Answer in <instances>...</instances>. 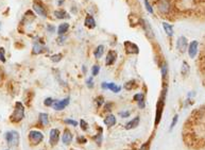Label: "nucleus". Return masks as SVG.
Here are the masks:
<instances>
[{"instance_id":"nucleus-29","label":"nucleus","mask_w":205,"mask_h":150,"mask_svg":"<svg viewBox=\"0 0 205 150\" xmlns=\"http://www.w3.org/2000/svg\"><path fill=\"white\" fill-rule=\"evenodd\" d=\"M189 72V65L187 64V62L184 61L183 62V65H182V69H181V74L183 76H187Z\"/></svg>"},{"instance_id":"nucleus-9","label":"nucleus","mask_w":205,"mask_h":150,"mask_svg":"<svg viewBox=\"0 0 205 150\" xmlns=\"http://www.w3.org/2000/svg\"><path fill=\"white\" fill-rule=\"evenodd\" d=\"M69 101H70V98L69 97H66L62 100H54L52 108L56 111H62L69 104Z\"/></svg>"},{"instance_id":"nucleus-22","label":"nucleus","mask_w":205,"mask_h":150,"mask_svg":"<svg viewBox=\"0 0 205 150\" xmlns=\"http://www.w3.org/2000/svg\"><path fill=\"white\" fill-rule=\"evenodd\" d=\"M104 50H105L104 46H103V45H98L97 47H96L95 51H94L95 58L97 59V60H99V59L102 58V56L104 54Z\"/></svg>"},{"instance_id":"nucleus-27","label":"nucleus","mask_w":205,"mask_h":150,"mask_svg":"<svg viewBox=\"0 0 205 150\" xmlns=\"http://www.w3.org/2000/svg\"><path fill=\"white\" fill-rule=\"evenodd\" d=\"M107 87H108V90H112L113 93H119L121 90V86H119V85L115 83H108Z\"/></svg>"},{"instance_id":"nucleus-15","label":"nucleus","mask_w":205,"mask_h":150,"mask_svg":"<svg viewBox=\"0 0 205 150\" xmlns=\"http://www.w3.org/2000/svg\"><path fill=\"white\" fill-rule=\"evenodd\" d=\"M45 50H46V48H45V46H44V43L35 42L34 44H33V47H32V53L33 54H41Z\"/></svg>"},{"instance_id":"nucleus-11","label":"nucleus","mask_w":205,"mask_h":150,"mask_svg":"<svg viewBox=\"0 0 205 150\" xmlns=\"http://www.w3.org/2000/svg\"><path fill=\"white\" fill-rule=\"evenodd\" d=\"M188 47V41L185 36H180L176 41V48L180 51L181 53H184L186 50H187Z\"/></svg>"},{"instance_id":"nucleus-16","label":"nucleus","mask_w":205,"mask_h":150,"mask_svg":"<svg viewBox=\"0 0 205 150\" xmlns=\"http://www.w3.org/2000/svg\"><path fill=\"white\" fill-rule=\"evenodd\" d=\"M53 15L56 19H68V18H70V15L65 11V10H62V9L55 10V11L53 12Z\"/></svg>"},{"instance_id":"nucleus-5","label":"nucleus","mask_w":205,"mask_h":150,"mask_svg":"<svg viewBox=\"0 0 205 150\" xmlns=\"http://www.w3.org/2000/svg\"><path fill=\"white\" fill-rule=\"evenodd\" d=\"M138 22H139V25H141V27L142 28V30H144L147 37L149 38V40L154 38V32H153V29H152L151 25H150L149 20L144 19V18H138Z\"/></svg>"},{"instance_id":"nucleus-46","label":"nucleus","mask_w":205,"mask_h":150,"mask_svg":"<svg viewBox=\"0 0 205 150\" xmlns=\"http://www.w3.org/2000/svg\"><path fill=\"white\" fill-rule=\"evenodd\" d=\"M107 82H103L102 84H101V89L102 90H108V87H107Z\"/></svg>"},{"instance_id":"nucleus-37","label":"nucleus","mask_w":205,"mask_h":150,"mask_svg":"<svg viewBox=\"0 0 205 150\" xmlns=\"http://www.w3.org/2000/svg\"><path fill=\"white\" fill-rule=\"evenodd\" d=\"M80 126H81V129H82L83 131H87V129H88V123H87L84 119H81V120H80Z\"/></svg>"},{"instance_id":"nucleus-3","label":"nucleus","mask_w":205,"mask_h":150,"mask_svg":"<svg viewBox=\"0 0 205 150\" xmlns=\"http://www.w3.org/2000/svg\"><path fill=\"white\" fill-rule=\"evenodd\" d=\"M24 117H25V108L21 102L17 101L15 103L14 112L11 115V120L13 123H19V121L24 119Z\"/></svg>"},{"instance_id":"nucleus-4","label":"nucleus","mask_w":205,"mask_h":150,"mask_svg":"<svg viewBox=\"0 0 205 150\" xmlns=\"http://www.w3.org/2000/svg\"><path fill=\"white\" fill-rule=\"evenodd\" d=\"M4 138H6L7 143L10 147H16L19 144V133L15 130L7 131L4 134Z\"/></svg>"},{"instance_id":"nucleus-32","label":"nucleus","mask_w":205,"mask_h":150,"mask_svg":"<svg viewBox=\"0 0 205 150\" xmlns=\"http://www.w3.org/2000/svg\"><path fill=\"white\" fill-rule=\"evenodd\" d=\"M0 61L2 63H6L7 59H6V49L3 47H0Z\"/></svg>"},{"instance_id":"nucleus-28","label":"nucleus","mask_w":205,"mask_h":150,"mask_svg":"<svg viewBox=\"0 0 205 150\" xmlns=\"http://www.w3.org/2000/svg\"><path fill=\"white\" fill-rule=\"evenodd\" d=\"M144 1V4H145V7H146L147 12L150 13V14H154V10H153V7L152 4L150 3L149 0H142Z\"/></svg>"},{"instance_id":"nucleus-26","label":"nucleus","mask_w":205,"mask_h":150,"mask_svg":"<svg viewBox=\"0 0 205 150\" xmlns=\"http://www.w3.org/2000/svg\"><path fill=\"white\" fill-rule=\"evenodd\" d=\"M137 87V84H136V81L135 80H131V81H128L126 84H124V89L126 90H132L134 89Z\"/></svg>"},{"instance_id":"nucleus-31","label":"nucleus","mask_w":205,"mask_h":150,"mask_svg":"<svg viewBox=\"0 0 205 150\" xmlns=\"http://www.w3.org/2000/svg\"><path fill=\"white\" fill-rule=\"evenodd\" d=\"M95 101H96V103H97V107H98V108H100L101 105L104 104V103H105V102H104V101H105V100H104V97H103V96H98V97H96Z\"/></svg>"},{"instance_id":"nucleus-19","label":"nucleus","mask_w":205,"mask_h":150,"mask_svg":"<svg viewBox=\"0 0 205 150\" xmlns=\"http://www.w3.org/2000/svg\"><path fill=\"white\" fill-rule=\"evenodd\" d=\"M133 99L138 103V108L144 109L145 108V95L142 93H137L134 95Z\"/></svg>"},{"instance_id":"nucleus-10","label":"nucleus","mask_w":205,"mask_h":150,"mask_svg":"<svg viewBox=\"0 0 205 150\" xmlns=\"http://www.w3.org/2000/svg\"><path fill=\"white\" fill-rule=\"evenodd\" d=\"M198 49H199V43L198 41H193L187 47V52L190 59H194L198 54Z\"/></svg>"},{"instance_id":"nucleus-36","label":"nucleus","mask_w":205,"mask_h":150,"mask_svg":"<svg viewBox=\"0 0 205 150\" xmlns=\"http://www.w3.org/2000/svg\"><path fill=\"white\" fill-rule=\"evenodd\" d=\"M53 102H54V100L52 99V98L48 97V98H46V99H45V101H44V104H45L46 107H52Z\"/></svg>"},{"instance_id":"nucleus-24","label":"nucleus","mask_w":205,"mask_h":150,"mask_svg":"<svg viewBox=\"0 0 205 150\" xmlns=\"http://www.w3.org/2000/svg\"><path fill=\"white\" fill-rule=\"evenodd\" d=\"M38 119H40V123L41 126H48L49 125V116L47 113H41L40 116H38Z\"/></svg>"},{"instance_id":"nucleus-43","label":"nucleus","mask_w":205,"mask_h":150,"mask_svg":"<svg viewBox=\"0 0 205 150\" xmlns=\"http://www.w3.org/2000/svg\"><path fill=\"white\" fill-rule=\"evenodd\" d=\"M130 114H131V112H130V111H123V112H120V113H119V115H120L122 118H126V117H129Z\"/></svg>"},{"instance_id":"nucleus-42","label":"nucleus","mask_w":205,"mask_h":150,"mask_svg":"<svg viewBox=\"0 0 205 150\" xmlns=\"http://www.w3.org/2000/svg\"><path fill=\"white\" fill-rule=\"evenodd\" d=\"M46 29H47L48 33H54V31H55V27H54L53 25H47Z\"/></svg>"},{"instance_id":"nucleus-8","label":"nucleus","mask_w":205,"mask_h":150,"mask_svg":"<svg viewBox=\"0 0 205 150\" xmlns=\"http://www.w3.org/2000/svg\"><path fill=\"white\" fill-rule=\"evenodd\" d=\"M124 50L128 54H138L139 53V47L133 42H130V41H126L123 43Z\"/></svg>"},{"instance_id":"nucleus-6","label":"nucleus","mask_w":205,"mask_h":150,"mask_svg":"<svg viewBox=\"0 0 205 150\" xmlns=\"http://www.w3.org/2000/svg\"><path fill=\"white\" fill-rule=\"evenodd\" d=\"M32 9L33 11L36 15L38 16L43 17V18H47L48 17V12H47V9L45 7L43 3L41 1H34L32 4Z\"/></svg>"},{"instance_id":"nucleus-35","label":"nucleus","mask_w":205,"mask_h":150,"mask_svg":"<svg viewBox=\"0 0 205 150\" xmlns=\"http://www.w3.org/2000/svg\"><path fill=\"white\" fill-rule=\"evenodd\" d=\"M112 109H113V103L112 102L104 103V108H103V111H104V112H111Z\"/></svg>"},{"instance_id":"nucleus-20","label":"nucleus","mask_w":205,"mask_h":150,"mask_svg":"<svg viewBox=\"0 0 205 150\" xmlns=\"http://www.w3.org/2000/svg\"><path fill=\"white\" fill-rule=\"evenodd\" d=\"M139 121H141V118L139 116H136L135 118H133L132 120H130L128 123L126 125V130H132V129H135L137 128L139 125Z\"/></svg>"},{"instance_id":"nucleus-47","label":"nucleus","mask_w":205,"mask_h":150,"mask_svg":"<svg viewBox=\"0 0 205 150\" xmlns=\"http://www.w3.org/2000/svg\"><path fill=\"white\" fill-rule=\"evenodd\" d=\"M82 69H83V72H84V74H85V72H86V67L83 66V68H82Z\"/></svg>"},{"instance_id":"nucleus-48","label":"nucleus","mask_w":205,"mask_h":150,"mask_svg":"<svg viewBox=\"0 0 205 150\" xmlns=\"http://www.w3.org/2000/svg\"><path fill=\"white\" fill-rule=\"evenodd\" d=\"M1 81H2V76H1V74H0V83H1Z\"/></svg>"},{"instance_id":"nucleus-12","label":"nucleus","mask_w":205,"mask_h":150,"mask_svg":"<svg viewBox=\"0 0 205 150\" xmlns=\"http://www.w3.org/2000/svg\"><path fill=\"white\" fill-rule=\"evenodd\" d=\"M60 139V130L59 129H52L50 131V135H49V142H50L51 146H55L59 143Z\"/></svg>"},{"instance_id":"nucleus-45","label":"nucleus","mask_w":205,"mask_h":150,"mask_svg":"<svg viewBox=\"0 0 205 150\" xmlns=\"http://www.w3.org/2000/svg\"><path fill=\"white\" fill-rule=\"evenodd\" d=\"M139 150H149V143H145L141 145V149Z\"/></svg>"},{"instance_id":"nucleus-40","label":"nucleus","mask_w":205,"mask_h":150,"mask_svg":"<svg viewBox=\"0 0 205 150\" xmlns=\"http://www.w3.org/2000/svg\"><path fill=\"white\" fill-rule=\"evenodd\" d=\"M102 131V130H101ZM101 131L99 134H97V136H95L94 139L96 141V143H97L98 145H101V142H102V134H101Z\"/></svg>"},{"instance_id":"nucleus-44","label":"nucleus","mask_w":205,"mask_h":150,"mask_svg":"<svg viewBox=\"0 0 205 150\" xmlns=\"http://www.w3.org/2000/svg\"><path fill=\"white\" fill-rule=\"evenodd\" d=\"M77 141H78V143H79V144H85L87 142V139L85 138L84 136H78Z\"/></svg>"},{"instance_id":"nucleus-14","label":"nucleus","mask_w":205,"mask_h":150,"mask_svg":"<svg viewBox=\"0 0 205 150\" xmlns=\"http://www.w3.org/2000/svg\"><path fill=\"white\" fill-rule=\"evenodd\" d=\"M84 25H85V27L88 28V29H95L96 26H97L94 16L90 14L86 15V17H85V19H84Z\"/></svg>"},{"instance_id":"nucleus-18","label":"nucleus","mask_w":205,"mask_h":150,"mask_svg":"<svg viewBox=\"0 0 205 150\" xmlns=\"http://www.w3.org/2000/svg\"><path fill=\"white\" fill-rule=\"evenodd\" d=\"M163 29H164L165 33L167 34L169 37H172L173 34H174V30H173V26L170 25L169 22H163Z\"/></svg>"},{"instance_id":"nucleus-33","label":"nucleus","mask_w":205,"mask_h":150,"mask_svg":"<svg viewBox=\"0 0 205 150\" xmlns=\"http://www.w3.org/2000/svg\"><path fill=\"white\" fill-rule=\"evenodd\" d=\"M99 72H100V66L98 65V64H96V65L93 66V68H92V75H93V77L98 76V75H99Z\"/></svg>"},{"instance_id":"nucleus-30","label":"nucleus","mask_w":205,"mask_h":150,"mask_svg":"<svg viewBox=\"0 0 205 150\" xmlns=\"http://www.w3.org/2000/svg\"><path fill=\"white\" fill-rule=\"evenodd\" d=\"M62 58H63V56H62L61 53H55V54H52V56H50L51 61L54 62V63H59V62L62 60Z\"/></svg>"},{"instance_id":"nucleus-50","label":"nucleus","mask_w":205,"mask_h":150,"mask_svg":"<svg viewBox=\"0 0 205 150\" xmlns=\"http://www.w3.org/2000/svg\"></svg>"},{"instance_id":"nucleus-49","label":"nucleus","mask_w":205,"mask_h":150,"mask_svg":"<svg viewBox=\"0 0 205 150\" xmlns=\"http://www.w3.org/2000/svg\"><path fill=\"white\" fill-rule=\"evenodd\" d=\"M130 150H135V149H130Z\"/></svg>"},{"instance_id":"nucleus-13","label":"nucleus","mask_w":205,"mask_h":150,"mask_svg":"<svg viewBox=\"0 0 205 150\" xmlns=\"http://www.w3.org/2000/svg\"><path fill=\"white\" fill-rule=\"evenodd\" d=\"M116 59H117V53H116V51L110 50L105 56V65L111 66V65H113V64H115Z\"/></svg>"},{"instance_id":"nucleus-25","label":"nucleus","mask_w":205,"mask_h":150,"mask_svg":"<svg viewBox=\"0 0 205 150\" xmlns=\"http://www.w3.org/2000/svg\"><path fill=\"white\" fill-rule=\"evenodd\" d=\"M160 72H162L163 80H166L168 77V65L166 62H163L162 66H160Z\"/></svg>"},{"instance_id":"nucleus-39","label":"nucleus","mask_w":205,"mask_h":150,"mask_svg":"<svg viewBox=\"0 0 205 150\" xmlns=\"http://www.w3.org/2000/svg\"><path fill=\"white\" fill-rule=\"evenodd\" d=\"M86 85L89 89H93L94 87V79H93V77H89V78H87L86 80Z\"/></svg>"},{"instance_id":"nucleus-7","label":"nucleus","mask_w":205,"mask_h":150,"mask_svg":"<svg viewBox=\"0 0 205 150\" xmlns=\"http://www.w3.org/2000/svg\"><path fill=\"white\" fill-rule=\"evenodd\" d=\"M29 139L32 145H38L44 139V135L38 130H31L29 132Z\"/></svg>"},{"instance_id":"nucleus-21","label":"nucleus","mask_w":205,"mask_h":150,"mask_svg":"<svg viewBox=\"0 0 205 150\" xmlns=\"http://www.w3.org/2000/svg\"><path fill=\"white\" fill-rule=\"evenodd\" d=\"M69 30V24L68 22H62L58 27V35H65Z\"/></svg>"},{"instance_id":"nucleus-2","label":"nucleus","mask_w":205,"mask_h":150,"mask_svg":"<svg viewBox=\"0 0 205 150\" xmlns=\"http://www.w3.org/2000/svg\"><path fill=\"white\" fill-rule=\"evenodd\" d=\"M155 6L158 13L162 15H168L172 11V3L170 0H156Z\"/></svg>"},{"instance_id":"nucleus-1","label":"nucleus","mask_w":205,"mask_h":150,"mask_svg":"<svg viewBox=\"0 0 205 150\" xmlns=\"http://www.w3.org/2000/svg\"><path fill=\"white\" fill-rule=\"evenodd\" d=\"M166 94H167V86H165V89L163 90L162 95H160V99L156 103V114H155V126H157L160 123V119H162V115H163V111H164V107H165V98H166Z\"/></svg>"},{"instance_id":"nucleus-41","label":"nucleus","mask_w":205,"mask_h":150,"mask_svg":"<svg viewBox=\"0 0 205 150\" xmlns=\"http://www.w3.org/2000/svg\"><path fill=\"white\" fill-rule=\"evenodd\" d=\"M178 118H179V115H174V117H173L172 121H171V125H170V130H172V129L174 128V126L176 125V123H178Z\"/></svg>"},{"instance_id":"nucleus-17","label":"nucleus","mask_w":205,"mask_h":150,"mask_svg":"<svg viewBox=\"0 0 205 150\" xmlns=\"http://www.w3.org/2000/svg\"><path fill=\"white\" fill-rule=\"evenodd\" d=\"M71 141H72V133L70 132V130L65 129L63 132V135H62V142H63L65 145H69L71 143Z\"/></svg>"},{"instance_id":"nucleus-34","label":"nucleus","mask_w":205,"mask_h":150,"mask_svg":"<svg viewBox=\"0 0 205 150\" xmlns=\"http://www.w3.org/2000/svg\"><path fill=\"white\" fill-rule=\"evenodd\" d=\"M66 40H67L66 34H65V35H59V37L56 38V42H58L59 45H64L65 41H66Z\"/></svg>"},{"instance_id":"nucleus-38","label":"nucleus","mask_w":205,"mask_h":150,"mask_svg":"<svg viewBox=\"0 0 205 150\" xmlns=\"http://www.w3.org/2000/svg\"><path fill=\"white\" fill-rule=\"evenodd\" d=\"M64 123H66V125H70L72 127H77L78 126V123H77L76 120H74V119H65Z\"/></svg>"},{"instance_id":"nucleus-23","label":"nucleus","mask_w":205,"mask_h":150,"mask_svg":"<svg viewBox=\"0 0 205 150\" xmlns=\"http://www.w3.org/2000/svg\"><path fill=\"white\" fill-rule=\"evenodd\" d=\"M103 123H104V125L106 127H113L116 125V117L113 114H110L104 118Z\"/></svg>"}]
</instances>
